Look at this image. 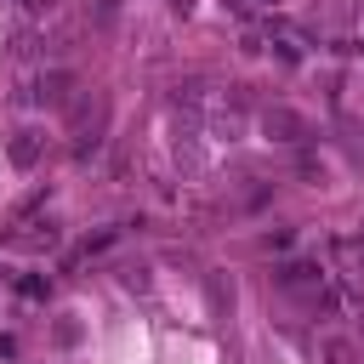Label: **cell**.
<instances>
[{"mask_svg": "<svg viewBox=\"0 0 364 364\" xmlns=\"http://www.w3.org/2000/svg\"><path fill=\"white\" fill-rule=\"evenodd\" d=\"M330 256L347 267L341 279H358V273H364V233H336V239H330Z\"/></svg>", "mask_w": 364, "mask_h": 364, "instance_id": "277c9868", "label": "cell"}, {"mask_svg": "<svg viewBox=\"0 0 364 364\" xmlns=\"http://www.w3.org/2000/svg\"><path fill=\"white\" fill-rule=\"evenodd\" d=\"M6 154H11V165H17V171H28V165H34L40 154H46V136H40V131H17Z\"/></svg>", "mask_w": 364, "mask_h": 364, "instance_id": "8992f818", "label": "cell"}, {"mask_svg": "<svg viewBox=\"0 0 364 364\" xmlns=\"http://www.w3.org/2000/svg\"><path fill=\"white\" fill-rule=\"evenodd\" d=\"M262 125H267V136H279V142H301V136H307V119L290 114V108H267Z\"/></svg>", "mask_w": 364, "mask_h": 364, "instance_id": "5b68a950", "label": "cell"}, {"mask_svg": "<svg viewBox=\"0 0 364 364\" xmlns=\"http://www.w3.org/2000/svg\"><path fill=\"white\" fill-rule=\"evenodd\" d=\"M279 290H301V296L313 290V296H318V290H324V267H318V262H284V267H279Z\"/></svg>", "mask_w": 364, "mask_h": 364, "instance_id": "3957f363", "label": "cell"}, {"mask_svg": "<svg viewBox=\"0 0 364 364\" xmlns=\"http://www.w3.org/2000/svg\"><path fill=\"white\" fill-rule=\"evenodd\" d=\"M324 364H358V347L341 341V336H330V341H324Z\"/></svg>", "mask_w": 364, "mask_h": 364, "instance_id": "52a82bcc", "label": "cell"}, {"mask_svg": "<svg viewBox=\"0 0 364 364\" xmlns=\"http://www.w3.org/2000/svg\"><path fill=\"white\" fill-rule=\"evenodd\" d=\"M102 125H108V102H102V97H80V102H74V154H80V159L97 154Z\"/></svg>", "mask_w": 364, "mask_h": 364, "instance_id": "6da1fadb", "label": "cell"}, {"mask_svg": "<svg viewBox=\"0 0 364 364\" xmlns=\"http://www.w3.org/2000/svg\"><path fill=\"white\" fill-rule=\"evenodd\" d=\"M11 6H17V11H40L46 0H11Z\"/></svg>", "mask_w": 364, "mask_h": 364, "instance_id": "9c48e42d", "label": "cell"}, {"mask_svg": "<svg viewBox=\"0 0 364 364\" xmlns=\"http://www.w3.org/2000/svg\"><path fill=\"white\" fill-rule=\"evenodd\" d=\"M23 245H28V250H51V245H57V228H51V222H40L34 233H23Z\"/></svg>", "mask_w": 364, "mask_h": 364, "instance_id": "ba28073f", "label": "cell"}, {"mask_svg": "<svg viewBox=\"0 0 364 364\" xmlns=\"http://www.w3.org/2000/svg\"><path fill=\"white\" fill-rule=\"evenodd\" d=\"M68 91H74V74H68V68H46L34 85H23V97H17V102H40V108H57V102H68Z\"/></svg>", "mask_w": 364, "mask_h": 364, "instance_id": "7a4b0ae2", "label": "cell"}]
</instances>
